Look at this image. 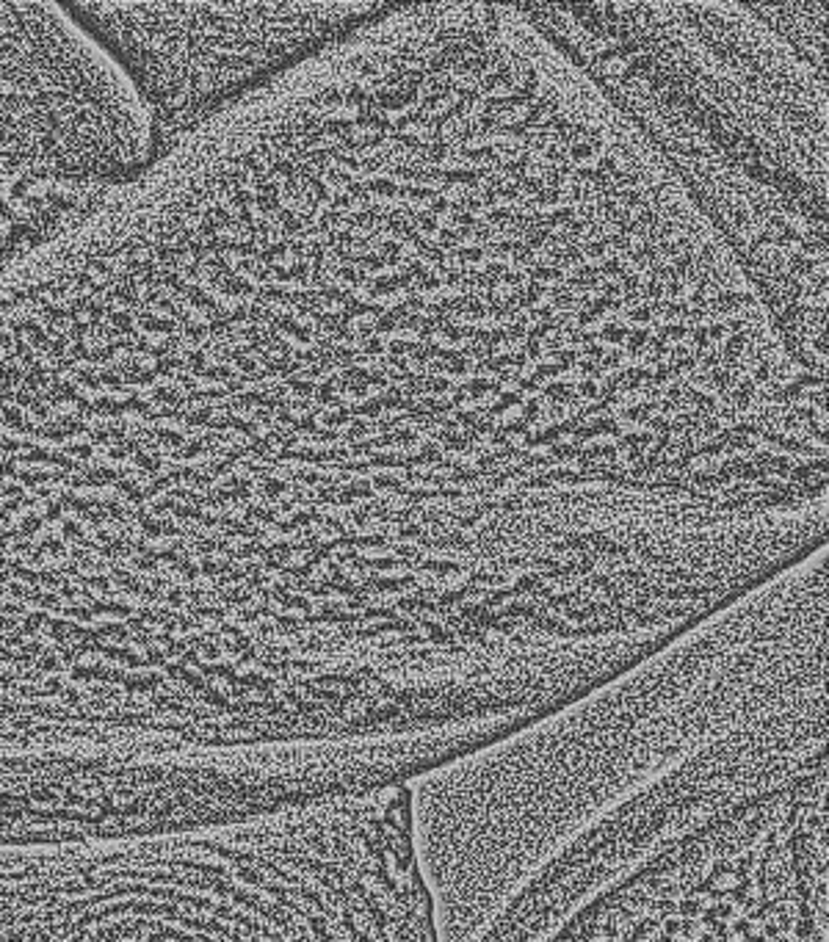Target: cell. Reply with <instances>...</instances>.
I'll return each mask as SVG.
<instances>
[{"mask_svg": "<svg viewBox=\"0 0 829 942\" xmlns=\"http://www.w3.org/2000/svg\"><path fill=\"white\" fill-rule=\"evenodd\" d=\"M824 763L816 547L572 705L414 779L440 942H542L672 837Z\"/></svg>", "mask_w": 829, "mask_h": 942, "instance_id": "6da1fadb", "label": "cell"}, {"mask_svg": "<svg viewBox=\"0 0 829 942\" xmlns=\"http://www.w3.org/2000/svg\"><path fill=\"white\" fill-rule=\"evenodd\" d=\"M827 765L672 837L542 942H827Z\"/></svg>", "mask_w": 829, "mask_h": 942, "instance_id": "7a4b0ae2", "label": "cell"}, {"mask_svg": "<svg viewBox=\"0 0 829 942\" xmlns=\"http://www.w3.org/2000/svg\"><path fill=\"white\" fill-rule=\"evenodd\" d=\"M302 807L263 755L199 749L0 752V849L191 835Z\"/></svg>", "mask_w": 829, "mask_h": 942, "instance_id": "3957f363", "label": "cell"}, {"mask_svg": "<svg viewBox=\"0 0 829 942\" xmlns=\"http://www.w3.org/2000/svg\"><path fill=\"white\" fill-rule=\"evenodd\" d=\"M69 11L138 94L152 161L318 42L340 8L307 3L78 0Z\"/></svg>", "mask_w": 829, "mask_h": 942, "instance_id": "277c9868", "label": "cell"}, {"mask_svg": "<svg viewBox=\"0 0 829 942\" xmlns=\"http://www.w3.org/2000/svg\"><path fill=\"white\" fill-rule=\"evenodd\" d=\"M628 332H631V326L625 323V321H605L602 326H600V335H598V340H600V346L605 349H619V346H625V337H628Z\"/></svg>", "mask_w": 829, "mask_h": 942, "instance_id": "5b68a950", "label": "cell"}, {"mask_svg": "<svg viewBox=\"0 0 829 942\" xmlns=\"http://www.w3.org/2000/svg\"><path fill=\"white\" fill-rule=\"evenodd\" d=\"M649 340H652V329H631L628 337H625V349H628L625 354H628V359L639 357L649 346Z\"/></svg>", "mask_w": 829, "mask_h": 942, "instance_id": "8992f818", "label": "cell"}, {"mask_svg": "<svg viewBox=\"0 0 829 942\" xmlns=\"http://www.w3.org/2000/svg\"><path fill=\"white\" fill-rule=\"evenodd\" d=\"M575 398H581V401H598L600 398V382H592V379H581L578 384H575Z\"/></svg>", "mask_w": 829, "mask_h": 942, "instance_id": "52a82bcc", "label": "cell"}, {"mask_svg": "<svg viewBox=\"0 0 829 942\" xmlns=\"http://www.w3.org/2000/svg\"><path fill=\"white\" fill-rule=\"evenodd\" d=\"M396 332H398V321L390 313H382L379 318H373V335L387 337V335H396Z\"/></svg>", "mask_w": 829, "mask_h": 942, "instance_id": "ba28073f", "label": "cell"}]
</instances>
